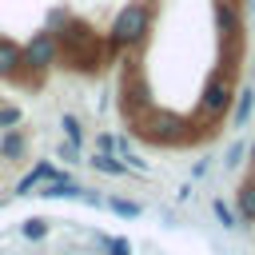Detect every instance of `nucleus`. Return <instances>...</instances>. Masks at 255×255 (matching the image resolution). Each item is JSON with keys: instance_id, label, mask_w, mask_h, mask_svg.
<instances>
[{"instance_id": "nucleus-11", "label": "nucleus", "mask_w": 255, "mask_h": 255, "mask_svg": "<svg viewBox=\"0 0 255 255\" xmlns=\"http://www.w3.org/2000/svg\"><path fill=\"white\" fill-rule=\"evenodd\" d=\"M239 219L243 223H255V179H247L239 187Z\"/></svg>"}, {"instance_id": "nucleus-6", "label": "nucleus", "mask_w": 255, "mask_h": 255, "mask_svg": "<svg viewBox=\"0 0 255 255\" xmlns=\"http://www.w3.org/2000/svg\"><path fill=\"white\" fill-rule=\"evenodd\" d=\"M36 195H44V199H84V187H80L72 175H60V171H56Z\"/></svg>"}, {"instance_id": "nucleus-17", "label": "nucleus", "mask_w": 255, "mask_h": 255, "mask_svg": "<svg viewBox=\"0 0 255 255\" xmlns=\"http://www.w3.org/2000/svg\"><path fill=\"white\" fill-rule=\"evenodd\" d=\"M243 155H247V143H243V139H235V143L227 147V159H223V163H227V167H239V163H243Z\"/></svg>"}, {"instance_id": "nucleus-13", "label": "nucleus", "mask_w": 255, "mask_h": 255, "mask_svg": "<svg viewBox=\"0 0 255 255\" xmlns=\"http://www.w3.org/2000/svg\"><path fill=\"white\" fill-rule=\"evenodd\" d=\"M60 128H64V139L80 147V139H84V128H80V116H72V112H64V116H60Z\"/></svg>"}, {"instance_id": "nucleus-19", "label": "nucleus", "mask_w": 255, "mask_h": 255, "mask_svg": "<svg viewBox=\"0 0 255 255\" xmlns=\"http://www.w3.org/2000/svg\"><path fill=\"white\" fill-rule=\"evenodd\" d=\"M56 155H60L64 163H76V155H80V147H76V143H60V151H56Z\"/></svg>"}, {"instance_id": "nucleus-14", "label": "nucleus", "mask_w": 255, "mask_h": 255, "mask_svg": "<svg viewBox=\"0 0 255 255\" xmlns=\"http://www.w3.org/2000/svg\"><path fill=\"white\" fill-rule=\"evenodd\" d=\"M211 211H215V219H219L227 231H235V227H239V223H235V211H231V203H223V195H215V199H211Z\"/></svg>"}, {"instance_id": "nucleus-3", "label": "nucleus", "mask_w": 255, "mask_h": 255, "mask_svg": "<svg viewBox=\"0 0 255 255\" xmlns=\"http://www.w3.org/2000/svg\"><path fill=\"white\" fill-rule=\"evenodd\" d=\"M231 104H235L231 80H227L223 72H215V76L203 84V92H199V116H203V120H223V116L231 112Z\"/></svg>"}, {"instance_id": "nucleus-5", "label": "nucleus", "mask_w": 255, "mask_h": 255, "mask_svg": "<svg viewBox=\"0 0 255 255\" xmlns=\"http://www.w3.org/2000/svg\"><path fill=\"white\" fill-rule=\"evenodd\" d=\"M0 80H24V48L0 40Z\"/></svg>"}, {"instance_id": "nucleus-8", "label": "nucleus", "mask_w": 255, "mask_h": 255, "mask_svg": "<svg viewBox=\"0 0 255 255\" xmlns=\"http://www.w3.org/2000/svg\"><path fill=\"white\" fill-rule=\"evenodd\" d=\"M28 151V135L20 128H4L0 131V159H20Z\"/></svg>"}, {"instance_id": "nucleus-15", "label": "nucleus", "mask_w": 255, "mask_h": 255, "mask_svg": "<svg viewBox=\"0 0 255 255\" xmlns=\"http://www.w3.org/2000/svg\"><path fill=\"white\" fill-rule=\"evenodd\" d=\"M20 120H24V112H20L16 104H4V108H0V131H4V128H16Z\"/></svg>"}, {"instance_id": "nucleus-1", "label": "nucleus", "mask_w": 255, "mask_h": 255, "mask_svg": "<svg viewBox=\"0 0 255 255\" xmlns=\"http://www.w3.org/2000/svg\"><path fill=\"white\" fill-rule=\"evenodd\" d=\"M147 32H151V4L147 0H128L116 12L112 28H108V44L112 48H135V44L147 40Z\"/></svg>"}, {"instance_id": "nucleus-9", "label": "nucleus", "mask_w": 255, "mask_h": 255, "mask_svg": "<svg viewBox=\"0 0 255 255\" xmlns=\"http://www.w3.org/2000/svg\"><path fill=\"white\" fill-rule=\"evenodd\" d=\"M251 108H255V88H243V92H235L231 128H247V120H251Z\"/></svg>"}, {"instance_id": "nucleus-2", "label": "nucleus", "mask_w": 255, "mask_h": 255, "mask_svg": "<svg viewBox=\"0 0 255 255\" xmlns=\"http://www.w3.org/2000/svg\"><path fill=\"white\" fill-rule=\"evenodd\" d=\"M60 60H64V56H60V36L48 32V28L32 32V40L24 44V80H28V76H32V80L48 76Z\"/></svg>"}, {"instance_id": "nucleus-21", "label": "nucleus", "mask_w": 255, "mask_h": 255, "mask_svg": "<svg viewBox=\"0 0 255 255\" xmlns=\"http://www.w3.org/2000/svg\"><path fill=\"white\" fill-rule=\"evenodd\" d=\"M247 155H251V163H255V139H251V143H247Z\"/></svg>"}, {"instance_id": "nucleus-4", "label": "nucleus", "mask_w": 255, "mask_h": 255, "mask_svg": "<svg viewBox=\"0 0 255 255\" xmlns=\"http://www.w3.org/2000/svg\"><path fill=\"white\" fill-rule=\"evenodd\" d=\"M215 28H219L227 40H239V36H243V16H239V4H235V0H219V4H215Z\"/></svg>"}, {"instance_id": "nucleus-7", "label": "nucleus", "mask_w": 255, "mask_h": 255, "mask_svg": "<svg viewBox=\"0 0 255 255\" xmlns=\"http://www.w3.org/2000/svg\"><path fill=\"white\" fill-rule=\"evenodd\" d=\"M52 175H56V167H52L48 159H40V163H36V167H32V171H28V175L16 183V195H36V191H40V187H44Z\"/></svg>"}, {"instance_id": "nucleus-16", "label": "nucleus", "mask_w": 255, "mask_h": 255, "mask_svg": "<svg viewBox=\"0 0 255 255\" xmlns=\"http://www.w3.org/2000/svg\"><path fill=\"white\" fill-rule=\"evenodd\" d=\"M20 231H24V239H44V235H48V223H44V219H24Z\"/></svg>"}, {"instance_id": "nucleus-20", "label": "nucleus", "mask_w": 255, "mask_h": 255, "mask_svg": "<svg viewBox=\"0 0 255 255\" xmlns=\"http://www.w3.org/2000/svg\"><path fill=\"white\" fill-rule=\"evenodd\" d=\"M96 143H100V151H112V147H116V139H112V135H100Z\"/></svg>"}, {"instance_id": "nucleus-12", "label": "nucleus", "mask_w": 255, "mask_h": 255, "mask_svg": "<svg viewBox=\"0 0 255 255\" xmlns=\"http://www.w3.org/2000/svg\"><path fill=\"white\" fill-rule=\"evenodd\" d=\"M104 203H108V211H116L120 219H139V211H143L135 199H124V195H112V199H104Z\"/></svg>"}, {"instance_id": "nucleus-18", "label": "nucleus", "mask_w": 255, "mask_h": 255, "mask_svg": "<svg viewBox=\"0 0 255 255\" xmlns=\"http://www.w3.org/2000/svg\"><path fill=\"white\" fill-rule=\"evenodd\" d=\"M104 247H108V255H131L128 239H104Z\"/></svg>"}, {"instance_id": "nucleus-10", "label": "nucleus", "mask_w": 255, "mask_h": 255, "mask_svg": "<svg viewBox=\"0 0 255 255\" xmlns=\"http://www.w3.org/2000/svg\"><path fill=\"white\" fill-rule=\"evenodd\" d=\"M88 163H92L96 171H104V175H128V163H124L120 155H112V151H96Z\"/></svg>"}]
</instances>
